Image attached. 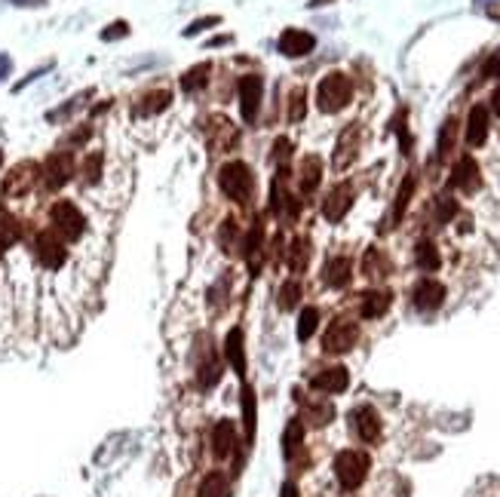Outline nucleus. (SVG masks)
<instances>
[{
  "label": "nucleus",
  "instance_id": "f257e3e1",
  "mask_svg": "<svg viewBox=\"0 0 500 497\" xmlns=\"http://www.w3.org/2000/svg\"><path fill=\"white\" fill-rule=\"evenodd\" d=\"M350 98H353V83H350L347 74L332 71V74H326V77L319 80V86H316V105H319V111H323V114L341 111V108L350 105Z\"/></svg>",
  "mask_w": 500,
  "mask_h": 497
},
{
  "label": "nucleus",
  "instance_id": "f03ea898",
  "mask_svg": "<svg viewBox=\"0 0 500 497\" xmlns=\"http://www.w3.org/2000/svg\"><path fill=\"white\" fill-rule=\"evenodd\" d=\"M368 467H371V458L366 451H359V448H347V451H341L335 458V476H338V482H341V488H347V491H353V488H359L362 482H366Z\"/></svg>",
  "mask_w": 500,
  "mask_h": 497
},
{
  "label": "nucleus",
  "instance_id": "7ed1b4c3",
  "mask_svg": "<svg viewBox=\"0 0 500 497\" xmlns=\"http://www.w3.org/2000/svg\"><path fill=\"white\" fill-rule=\"evenodd\" d=\"M49 221H53V231L65 243L80 240L83 231H86V218H83V212L71 203V200H58V203H53V209H49Z\"/></svg>",
  "mask_w": 500,
  "mask_h": 497
},
{
  "label": "nucleus",
  "instance_id": "20e7f679",
  "mask_svg": "<svg viewBox=\"0 0 500 497\" xmlns=\"http://www.w3.org/2000/svg\"><path fill=\"white\" fill-rule=\"evenodd\" d=\"M218 184H222V191L227 193L231 200H240V203H245L249 200L252 188H255V175H252V169L245 163H227L222 175H218Z\"/></svg>",
  "mask_w": 500,
  "mask_h": 497
},
{
  "label": "nucleus",
  "instance_id": "39448f33",
  "mask_svg": "<svg viewBox=\"0 0 500 497\" xmlns=\"http://www.w3.org/2000/svg\"><path fill=\"white\" fill-rule=\"evenodd\" d=\"M34 258L46 267V271H58L68 258V249H65V240L49 227V231H40L37 240H34Z\"/></svg>",
  "mask_w": 500,
  "mask_h": 497
},
{
  "label": "nucleus",
  "instance_id": "423d86ee",
  "mask_svg": "<svg viewBox=\"0 0 500 497\" xmlns=\"http://www.w3.org/2000/svg\"><path fill=\"white\" fill-rule=\"evenodd\" d=\"M359 341V325L350 323V319H335L328 325V332L323 335V350L326 353H347L356 347Z\"/></svg>",
  "mask_w": 500,
  "mask_h": 497
},
{
  "label": "nucleus",
  "instance_id": "0eeeda50",
  "mask_svg": "<svg viewBox=\"0 0 500 497\" xmlns=\"http://www.w3.org/2000/svg\"><path fill=\"white\" fill-rule=\"evenodd\" d=\"M236 92H240V114L245 123H255L258 108H261V96H264V83H261L258 74H245L236 83Z\"/></svg>",
  "mask_w": 500,
  "mask_h": 497
},
{
  "label": "nucleus",
  "instance_id": "6e6552de",
  "mask_svg": "<svg viewBox=\"0 0 500 497\" xmlns=\"http://www.w3.org/2000/svg\"><path fill=\"white\" fill-rule=\"evenodd\" d=\"M40 175H44V184H46L49 191L65 188V184L71 181V175H74V157L68 154V150H58V154L46 157V163H44V169H40Z\"/></svg>",
  "mask_w": 500,
  "mask_h": 497
},
{
  "label": "nucleus",
  "instance_id": "1a4fd4ad",
  "mask_svg": "<svg viewBox=\"0 0 500 497\" xmlns=\"http://www.w3.org/2000/svg\"><path fill=\"white\" fill-rule=\"evenodd\" d=\"M40 179V166L37 163H19L15 169L4 179V193L6 197H22V193H28L34 188V181Z\"/></svg>",
  "mask_w": 500,
  "mask_h": 497
},
{
  "label": "nucleus",
  "instance_id": "9d476101",
  "mask_svg": "<svg viewBox=\"0 0 500 497\" xmlns=\"http://www.w3.org/2000/svg\"><path fill=\"white\" fill-rule=\"evenodd\" d=\"M279 53L289 56V58H301L313 53V46H316V37L310 34V31H301V28H286L283 34H279Z\"/></svg>",
  "mask_w": 500,
  "mask_h": 497
},
{
  "label": "nucleus",
  "instance_id": "9b49d317",
  "mask_svg": "<svg viewBox=\"0 0 500 497\" xmlns=\"http://www.w3.org/2000/svg\"><path fill=\"white\" fill-rule=\"evenodd\" d=\"M411 301L418 310H439L445 301V285L439 280H433V276H427V280H421L418 285H414Z\"/></svg>",
  "mask_w": 500,
  "mask_h": 497
},
{
  "label": "nucleus",
  "instance_id": "f8f14e48",
  "mask_svg": "<svg viewBox=\"0 0 500 497\" xmlns=\"http://www.w3.org/2000/svg\"><path fill=\"white\" fill-rule=\"evenodd\" d=\"M359 123H350L347 129L341 132V138H338V148H335V169L341 172V169H347V166L356 160V154H359Z\"/></svg>",
  "mask_w": 500,
  "mask_h": 497
},
{
  "label": "nucleus",
  "instance_id": "ddd939ff",
  "mask_svg": "<svg viewBox=\"0 0 500 497\" xmlns=\"http://www.w3.org/2000/svg\"><path fill=\"white\" fill-rule=\"evenodd\" d=\"M350 418H353L356 436H359L362 442H368V445H371V442H378V439H380V430H384V427H380V415H378V411L371 408V406H359Z\"/></svg>",
  "mask_w": 500,
  "mask_h": 497
},
{
  "label": "nucleus",
  "instance_id": "4468645a",
  "mask_svg": "<svg viewBox=\"0 0 500 497\" xmlns=\"http://www.w3.org/2000/svg\"><path fill=\"white\" fill-rule=\"evenodd\" d=\"M310 387L319 393H344L350 387V375H347L344 366H332V368H323L319 375H313Z\"/></svg>",
  "mask_w": 500,
  "mask_h": 497
},
{
  "label": "nucleus",
  "instance_id": "2eb2a0df",
  "mask_svg": "<svg viewBox=\"0 0 500 497\" xmlns=\"http://www.w3.org/2000/svg\"><path fill=\"white\" fill-rule=\"evenodd\" d=\"M350 206H353V188L350 184H338V188H332V193L326 197L323 215L328 218V221H341V218L350 212Z\"/></svg>",
  "mask_w": 500,
  "mask_h": 497
},
{
  "label": "nucleus",
  "instance_id": "dca6fc26",
  "mask_svg": "<svg viewBox=\"0 0 500 497\" xmlns=\"http://www.w3.org/2000/svg\"><path fill=\"white\" fill-rule=\"evenodd\" d=\"M479 166H476V160L473 157H461L457 160V166H454V172H451V188L457 191H467L473 193L479 188Z\"/></svg>",
  "mask_w": 500,
  "mask_h": 497
},
{
  "label": "nucleus",
  "instance_id": "f3484780",
  "mask_svg": "<svg viewBox=\"0 0 500 497\" xmlns=\"http://www.w3.org/2000/svg\"><path fill=\"white\" fill-rule=\"evenodd\" d=\"M390 304H393V295L384 292V289H371L366 295H359V314L366 316V319H378V316H384Z\"/></svg>",
  "mask_w": 500,
  "mask_h": 497
},
{
  "label": "nucleus",
  "instance_id": "a211bd4d",
  "mask_svg": "<svg viewBox=\"0 0 500 497\" xmlns=\"http://www.w3.org/2000/svg\"><path fill=\"white\" fill-rule=\"evenodd\" d=\"M485 138H488V108L476 105L467 120V145L479 148V145H485Z\"/></svg>",
  "mask_w": 500,
  "mask_h": 497
},
{
  "label": "nucleus",
  "instance_id": "6ab92c4d",
  "mask_svg": "<svg viewBox=\"0 0 500 497\" xmlns=\"http://www.w3.org/2000/svg\"><path fill=\"white\" fill-rule=\"evenodd\" d=\"M212 445H215V454L218 458H227L231 448L236 445V424L233 420H218L215 430H212Z\"/></svg>",
  "mask_w": 500,
  "mask_h": 497
},
{
  "label": "nucleus",
  "instance_id": "aec40b11",
  "mask_svg": "<svg viewBox=\"0 0 500 497\" xmlns=\"http://www.w3.org/2000/svg\"><path fill=\"white\" fill-rule=\"evenodd\" d=\"M169 102H172V92H169V89H150V92H145V96L139 98L135 114H141V117L160 114V111H166V108H169Z\"/></svg>",
  "mask_w": 500,
  "mask_h": 497
},
{
  "label": "nucleus",
  "instance_id": "412c9836",
  "mask_svg": "<svg viewBox=\"0 0 500 497\" xmlns=\"http://www.w3.org/2000/svg\"><path fill=\"white\" fill-rule=\"evenodd\" d=\"M224 353H227V362L236 375L245 372V350H243V332L240 328H231L227 332V341H224Z\"/></svg>",
  "mask_w": 500,
  "mask_h": 497
},
{
  "label": "nucleus",
  "instance_id": "4be33fe9",
  "mask_svg": "<svg viewBox=\"0 0 500 497\" xmlns=\"http://www.w3.org/2000/svg\"><path fill=\"white\" fill-rule=\"evenodd\" d=\"M310 255H313V249H310V240H307V237L292 240V249L286 252V261H289L292 273H304V271H307Z\"/></svg>",
  "mask_w": 500,
  "mask_h": 497
},
{
  "label": "nucleus",
  "instance_id": "5701e85b",
  "mask_svg": "<svg viewBox=\"0 0 500 497\" xmlns=\"http://www.w3.org/2000/svg\"><path fill=\"white\" fill-rule=\"evenodd\" d=\"M350 276H353V267L344 255H338L326 264V283L332 285V289H344V285L350 283Z\"/></svg>",
  "mask_w": 500,
  "mask_h": 497
},
{
  "label": "nucleus",
  "instance_id": "b1692460",
  "mask_svg": "<svg viewBox=\"0 0 500 497\" xmlns=\"http://www.w3.org/2000/svg\"><path fill=\"white\" fill-rule=\"evenodd\" d=\"M362 273L368 276V280H384L390 273V261L380 249H368L366 258H362Z\"/></svg>",
  "mask_w": 500,
  "mask_h": 497
},
{
  "label": "nucleus",
  "instance_id": "393cba45",
  "mask_svg": "<svg viewBox=\"0 0 500 497\" xmlns=\"http://www.w3.org/2000/svg\"><path fill=\"white\" fill-rule=\"evenodd\" d=\"M200 497H231V479L218 473V470H212L200 482Z\"/></svg>",
  "mask_w": 500,
  "mask_h": 497
},
{
  "label": "nucleus",
  "instance_id": "a878e982",
  "mask_svg": "<svg viewBox=\"0 0 500 497\" xmlns=\"http://www.w3.org/2000/svg\"><path fill=\"white\" fill-rule=\"evenodd\" d=\"M414 261H418V267H421V271H427V273L439 271V264H442V258H439V249H436L430 240H421L418 246H414Z\"/></svg>",
  "mask_w": 500,
  "mask_h": 497
},
{
  "label": "nucleus",
  "instance_id": "bb28decb",
  "mask_svg": "<svg viewBox=\"0 0 500 497\" xmlns=\"http://www.w3.org/2000/svg\"><path fill=\"white\" fill-rule=\"evenodd\" d=\"M319 179H323V163H319V157H307L301 163V191L313 193L319 188Z\"/></svg>",
  "mask_w": 500,
  "mask_h": 497
},
{
  "label": "nucleus",
  "instance_id": "cd10ccee",
  "mask_svg": "<svg viewBox=\"0 0 500 497\" xmlns=\"http://www.w3.org/2000/svg\"><path fill=\"white\" fill-rule=\"evenodd\" d=\"M301 442H304V424L298 418L286 424V433H283V454L286 458H295L301 451Z\"/></svg>",
  "mask_w": 500,
  "mask_h": 497
},
{
  "label": "nucleus",
  "instance_id": "c85d7f7f",
  "mask_svg": "<svg viewBox=\"0 0 500 497\" xmlns=\"http://www.w3.org/2000/svg\"><path fill=\"white\" fill-rule=\"evenodd\" d=\"M335 420V406L332 402H307V424L313 427H326V424H332Z\"/></svg>",
  "mask_w": 500,
  "mask_h": 497
},
{
  "label": "nucleus",
  "instance_id": "c756f323",
  "mask_svg": "<svg viewBox=\"0 0 500 497\" xmlns=\"http://www.w3.org/2000/svg\"><path fill=\"white\" fill-rule=\"evenodd\" d=\"M22 237V224L13 215H0V249H13Z\"/></svg>",
  "mask_w": 500,
  "mask_h": 497
},
{
  "label": "nucleus",
  "instance_id": "7c9ffc66",
  "mask_svg": "<svg viewBox=\"0 0 500 497\" xmlns=\"http://www.w3.org/2000/svg\"><path fill=\"white\" fill-rule=\"evenodd\" d=\"M206 74H212V65H197V68H191V71H184V77H181V86H184V92H197V89H203L206 86Z\"/></svg>",
  "mask_w": 500,
  "mask_h": 497
},
{
  "label": "nucleus",
  "instance_id": "2f4dec72",
  "mask_svg": "<svg viewBox=\"0 0 500 497\" xmlns=\"http://www.w3.org/2000/svg\"><path fill=\"white\" fill-rule=\"evenodd\" d=\"M243 424H245V439L252 442V436H255V393H252V387L243 390Z\"/></svg>",
  "mask_w": 500,
  "mask_h": 497
},
{
  "label": "nucleus",
  "instance_id": "473e14b6",
  "mask_svg": "<svg viewBox=\"0 0 500 497\" xmlns=\"http://www.w3.org/2000/svg\"><path fill=\"white\" fill-rule=\"evenodd\" d=\"M319 325V310L316 307H304L298 316V341H310V335Z\"/></svg>",
  "mask_w": 500,
  "mask_h": 497
},
{
  "label": "nucleus",
  "instance_id": "72a5a7b5",
  "mask_svg": "<svg viewBox=\"0 0 500 497\" xmlns=\"http://www.w3.org/2000/svg\"><path fill=\"white\" fill-rule=\"evenodd\" d=\"M301 301V283L298 280H289L283 283V289H279V307L283 310H292L295 304Z\"/></svg>",
  "mask_w": 500,
  "mask_h": 497
},
{
  "label": "nucleus",
  "instance_id": "f704fd0d",
  "mask_svg": "<svg viewBox=\"0 0 500 497\" xmlns=\"http://www.w3.org/2000/svg\"><path fill=\"white\" fill-rule=\"evenodd\" d=\"M454 136H457V120L451 117V120H445L442 132H439V157H448L454 148Z\"/></svg>",
  "mask_w": 500,
  "mask_h": 497
},
{
  "label": "nucleus",
  "instance_id": "c9c22d12",
  "mask_svg": "<svg viewBox=\"0 0 500 497\" xmlns=\"http://www.w3.org/2000/svg\"><path fill=\"white\" fill-rule=\"evenodd\" d=\"M411 191H414V175H409V179L402 181L399 193H396V212H393V221H399V218L405 215V209H409V200H411Z\"/></svg>",
  "mask_w": 500,
  "mask_h": 497
},
{
  "label": "nucleus",
  "instance_id": "e433bc0d",
  "mask_svg": "<svg viewBox=\"0 0 500 497\" xmlns=\"http://www.w3.org/2000/svg\"><path fill=\"white\" fill-rule=\"evenodd\" d=\"M101 163H105V157H101V154L86 157V163H83V181H86V184H96V181L101 179Z\"/></svg>",
  "mask_w": 500,
  "mask_h": 497
},
{
  "label": "nucleus",
  "instance_id": "4c0bfd02",
  "mask_svg": "<svg viewBox=\"0 0 500 497\" xmlns=\"http://www.w3.org/2000/svg\"><path fill=\"white\" fill-rule=\"evenodd\" d=\"M304 111H307V105H304V89H295L289 98V120L292 123L304 120Z\"/></svg>",
  "mask_w": 500,
  "mask_h": 497
},
{
  "label": "nucleus",
  "instance_id": "58836bf2",
  "mask_svg": "<svg viewBox=\"0 0 500 497\" xmlns=\"http://www.w3.org/2000/svg\"><path fill=\"white\" fill-rule=\"evenodd\" d=\"M209 25H222V15H203V19H197V22H191L188 28L181 31L184 37H193V34H200V31H206Z\"/></svg>",
  "mask_w": 500,
  "mask_h": 497
},
{
  "label": "nucleus",
  "instance_id": "ea45409f",
  "mask_svg": "<svg viewBox=\"0 0 500 497\" xmlns=\"http://www.w3.org/2000/svg\"><path fill=\"white\" fill-rule=\"evenodd\" d=\"M129 34V25L126 22H114V25H108V31H101V40H120Z\"/></svg>",
  "mask_w": 500,
  "mask_h": 497
},
{
  "label": "nucleus",
  "instance_id": "a19ab883",
  "mask_svg": "<svg viewBox=\"0 0 500 497\" xmlns=\"http://www.w3.org/2000/svg\"><path fill=\"white\" fill-rule=\"evenodd\" d=\"M457 212V203L451 197H439V218H442V221H448V218H451Z\"/></svg>",
  "mask_w": 500,
  "mask_h": 497
},
{
  "label": "nucleus",
  "instance_id": "79ce46f5",
  "mask_svg": "<svg viewBox=\"0 0 500 497\" xmlns=\"http://www.w3.org/2000/svg\"><path fill=\"white\" fill-rule=\"evenodd\" d=\"M6 4H13V6H25V10H37V6H46V0H6Z\"/></svg>",
  "mask_w": 500,
  "mask_h": 497
},
{
  "label": "nucleus",
  "instance_id": "37998d69",
  "mask_svg": "<svg viewBox=\"0 0 500 497\" xmlns=\"http://www.w3.org/2000/svg\"><path fill=\"white\" fill-rule=\"evenodd\" d=\"M10 68H13V62H10V56H0V80L10 74Z\"/></svg>",
  "mask_w": 500,
  "mask_h": 497
},
{
  "label": "nucleus",
  "instance_id": "c03bdc74",
  "mask_svg": "<svg viewBox=\"0 0 500 497\" xmlns=\"http://www.w3.org/2000/svg\"><path fill=\"white\" fill-rule=\"evenodd\" d=\"M279 497H298V488H295V482H286L283 491H279Z\"/></svg>",
  "mask_w": 500,
  "mask_h": 497
},
{
  "label": "nucleus",
  "instance_id": "a18cd8bd",
  "mask_svg": "<svg viewBox=\"0 0 500 497\" xmlns=\"http://www.w3.org/2000/svg\"><path fill=\"white\" fill-rule=\"evenodd\" d=\"M491 111H494L500 117V86L494 89V96H491Z\"/></svg>",
  "mask_w": 500,
  "mask_h": 497
},
{
  "label": "nucleus",
  "instance_id": "49530a36",
  "mask_svg": "<svg viewBox=\"0 0 500 497\" xmlns=\"http://www.w3.org/2000/svg\"><path fill=\"white\" fill-rule=\"evenodd\" d=\"M326 4H332V0H310L307 6H313V10H316V6H326Z\"/></svg>",
  "mask_w": 500,
  "mask_h": 497
},
{
  "label": "nucleus",
  "instance_id": "de8ad7c7",
  "mask_svg": "<svg viewBox=\"0 0 500 497\" xmlns=\"http://www.w3.org/2000/svg\"><path fill=\"white\" fill-rule=\"evenodd\" d=\"M0 163H4V154H0Z\"/></svg>",
  "mask_w": 500,
  "mask_h": 497
}]
</instances>
